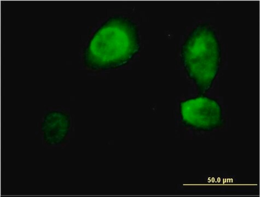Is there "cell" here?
<instances>
[{
	"label": "cell",
	"instance_id": "obj_3",
	"mask_svg": "<svg viewBox=\"0 0 260 197\" xmlns=\"http://www.w3.org/2000/svg\"><path fill=\"white\" fill-rule=\"evenodd\" d=\"M181 114L184 121L201 129H212L221 122L222 112L216 102L200 97L181 103Z\"/></svg>",
	"mask_w": 260,
	"mask_h": 197
},
{
	"label": "cell",
	"instance_id": "obj_1",
	"mask_svg": "<svg viewBox=\"0 0 260 197\" xmlns=\"http://www.w3.org/2000/svg\"><path fill=\"white\" fill-rule=\"evenodd\" d=\"M136 28L129 21L114 19L98 30L89 45L87 59L96 68L124 64L138 51Z\"/></svg>",
	"mask_w": 260,
	"mask_h": 197
},
{
	"label": "cell",
	"instance_id": "obj_4",
	"mask_svg": "<svg viewBox=\"0 0 260 197\" xmlns=\"http://www.w3.org/2000/svg\"><path fill=\"white\" fill-rule=\"evenodd\" d=\"M71 130V123L67 115L60 111L46 114L36 134L41 144L49 149H60L67 143Z\"/></svg>",
	"mask_w": 260,
	"mask_h": 197
},
{
	"label": "cell",
	"instance_id": "obj_2",
	"mask_svg": "<svg viewBox=\"0 0 260 197\" xmlns=\"http://www.w3.org/2000/svg\"><path fill=\"white\" fill-rule=\"evenodd\" d=\"M183 58L189 75L203 90L208 89L218 71L220 49L213 32L201 27L189 38Z\"/></svg>",
	"mask_w": 260,
	"mask_h": 197
}]
</instances>
